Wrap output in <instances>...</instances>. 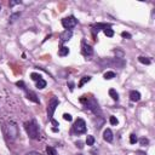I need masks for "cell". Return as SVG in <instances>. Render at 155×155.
<instances>
[{
  "label": "cell",
  "instance_id": "6da1fadb",
  "mask_svg": "<svg viewBox=\"0 0 155 155\" xmlns=\"http://www.w3.org/2000/svg\"><path fill=\"white\" fill-rule=\"evenodd\" d=\"M24 127H26V131H27L29 138L32 139H37L39 137V126L35 120H32V121H28V123L24 124Z\"/></svg>",
  "mask_w": 155,
  "mask_h": 155
},
{
  "label": "cell",
  "instance_id": "7a4b0ae2",
  "mask_svg": "<svg viewBox=\"0 0 155 155\" xmlns=\"http://www.w3.org/2000/svg\"><path fill=\"white\" fill-rule=\"evenodd\" d=\"M6 136L10 141H15L18 137V126L15 123H9L6 125Z\"/></svg>",
  "mask_w": 155,
  "mask_h": 155
},
{
  "label": "cell",
  "instance_id": "3957f363",
  "mask_svg": "<svg viewBox=\"0 0 155 155\" xmlns=\"http://www.w3.org/2000/svg\"><path fill=\"white\" fill-rule=\"evenodd\" d=\"M73 131L76 135H81V133L86 132V123H85V120H82L80 118L76 119L73 125Z\"/></svg>",
  "mask_w": 155,
  "mask_h": 155
},
{
  "label": "cell",
  "instance_id": "277c9868",
  "mask_svg": "<svg viewBox=\"0 0 155 155\" xmlns=\"http://www.w3.org/2000/svg\"><path fill=\"white\" fill-rule=\"evenodd\" d=\"M59 104V101L57 97H52L51 98V101L49 102V107H47V118L50 119V120H52V116H53V113H55L56 108L58 107Z\"/></svg>",
  "mask_w": 155,
  "mask_h": 155
},
{
  "label": "cell",
  "instance_id": "5b68a950",
  "mask_svg": "<svg viewBox=\"0 0 155 155\" xmlns=\"http://www.w3.org/2000/svg\"><path fill=\"white\" fill-rule=\"evenodd\" d=\"M78 24V19L74 16H69V17H64L62 19V26L65 28V30H70Z\"/></svg>",
  "mask_w": 155,
  "mask_h": 155
},
{
  "label": "cell",
  "instance_id": "8992f818",
  "mask_svg": "<svg viewBox=\"0 0 155 155\" xmlns=\"http://www.w3.org/2000/svg\"><path fill=\"white\" fill-rule=\"evenodd\" d=\"M81 53L85 57H88V56L93 55V49L88 44H86V41H82L81 42Z\"/></svg>",
  "mask_w": 155,
  "mask_h": 155
},
{
  "label": "cell",
  "instance_id": "52a82bcc",
  "mask_svg": "<svg viewBox=\"0 0 155 155\" xmlns=\"http://www.w3.org/2000/svg\"><path fill=\"white\" fill-rule=\"evenodd\" d=\"M73 37V33H72V30H64L62 34H61V41L62 42H64V41H68L70 40V38Z\"/></svg>",
  "mask_w": 155,
  "mask_h": 155
},
{
  "label": "cell",
  "instance_id": "ba28073f",
  "mask_svg": "<svg viewBox=\"0 0 155 155\" xmlns=\"http://www.w3.org/2000/svg\"><path fill=\"white\" fill-rule=\"evenodd\" d=\"M103 138H104V141H107V142H113L114 136H113V132H112L110 128H107L104 132H103Z\"/></svg>",
  "mask_w": 155,
  "mask_h": 155
},
{
  "label": "cell",
  "instance_id": "9c48e42d",
  "mask_svg": "<svg viewBox=\"0 0 155 155\" xmlns=\"http://www.w3.org/2000/svg\"><path fill=\"white\" fill-rule=\"evenodd\" d=\"M130 99L132 101V102H138V101L141 99V93L136 90H132V91L130 92Z\"/></svg>",
  "mask_w": 155,
  "mask_h": 155
},
{
  "label": "cell",
  "instance_id": "30bf717a",
  "mask_svg": "<svg viewBox=\"0 0 155 155\" xmlns=\"http://www.w3.org/2000/svg\"><path fill=\"white\" fill-rule=\"evenodd\" d=\"M26 91H27V90H26ZM27 98L29 101L34 102V103H40V101H39L38 96L34 93V92H32V91H27Z\"/></svg>",
  "mask_w": 155,
  "mask_h": 155
},
{
  "label": "cell",
  "instance_id": "8fae6325",
  "mask_svg": "<svg viewBox=\"0 0 155 155\" xmlns=\"http://www.w3.org/2000/svg\"><path fill=\"white\" fill-rule=\"evenodd\" d=\"M68 53H69V49L67 46H62V47L58 50V55L61 56V57H64V56H67Z\"/></svg>",
  "mask_w": 155,
  "mask_h": 155
},
{
  "label": "cell",
  "instance_id": "7c38bea8",
  "mask_svg": "<svg viewBox=\"0 0 155 155\" xmlns=\"http://www.w3.org/2000/svg\"><path fill=\"white\" fill-rule=\"evenodd\" d=\"M21 17V12H16V14H12L11 16H10V18H9V22L10 23H14L16 22L17 19Z\"/></svg>",
  "mask_w": 155,
  "mask_h": 155
},
{
  "label": "cell",
  "instance_id": "4fadbf2b",
  "mask_svg": "<svg viewBox=\"0 0 155 155\" xmlns=\"http://www.w3.org/2000/svg\"><path fill=\"white\" fill-rule=\"evenodd\" d=\"M90 80H91V76H88V75H87V76H84L81 80L79 81V85H78V87H82L85 84H86V82L90 81Z\"/></svg>",
  "mask_w": 155,
  "mask_h": 155
},
{
  "label": "cell",
  "instance_id": "5bb4252c",
  "mask_svg": "<svg viewBox=\"0 0 155 155\" xmlns=\"http://www.w3.org/2000/svg\"><path fill=\"white\" fill-rule=\"evenodd\" d=\"M138 61L141 62L142 64H147V65H149L151 63V61L148 57H144V56H141V57H138Z\"/></svg>",
  "mask_w": 155,
  "mask_h": 155
},
{
  "label": "cell",
  "instance_id": "9a60e30c",
  "mask_svg": "<svg viewBox=\"0 0 155 155\" xmlns=\"http://www.w3.org/2000/svg\"><path fill=\"white\" fill-rule=\"evenodd\" d=\"M109 96L112 97L114 101H119V93L115 91L114 88H110L109 90Z\"/></svg>",
  "mask_w": 155,
  "mask_h": 155
},
{
  "label": "cell",
  "instance_id": "2e32d148",
  "mask_svg": "<svg viewBox=\"0 0 155 155\" xmlns=\"http://www.w3.org/2000/svg\"><path fill=\"white\" fill-rule=\"evenodd\" d=\"M114 53L116 55V58H119V59H123L124 58V51L123 50H120V49H115L114 50Z\"/></svg>",
  "mask_w": 155,
  "mask_h": 155
},
{
  "label": "cell",
  "instance_id": "e0dca14e",
  "mask_svg": "<svg viewBox=\"0 0 155 155\" xmlns=\"http://www.w3.org/2000/svg\"><path fill=\"white\" fill-rule=\"evenodd\" d=\"M37 87L39 88V90H41V88H45V87H46V81L44 80V79H40L39 81H37Z\"/></svg>",
  "mask_w": 155,
  "mask_h": 155
},
{
  "label": "cell",
  "instance_id": "ac0fdd59",
  "mask_svg": "<svg viewBox=\"0 0 155 155\" xmlns=\"http://www.w3.org/2000/svg\"><path fill=\"white\" fill-rule=\"evenodd\" d=\"M86 144L87 146H93L95 144V137L93 136H87L86 137Z\"/></svg>",
  "mask_w": 155,
  "mask_h": 155
},
{
  "label": "cell",
  "instance_id": "d6986e66",
  "mask_svg": "<svg viewBox=\"0 0 155 155\" xmlns=\"http://www.w3.org/2000/svg\"><path fill=\"white\" fill-rule=\"evenodd\" d=\"M46 153H47V155H57V151H56V149L53 147H47L46 148Z\"/></svg>",
  "mask_w": 155,
  "mask_h": 155
},
{
  "label": "cell",
  "instance_id": "ffe728a7",
  "mask_svg": "<svg viewBox=\"0 0 155 155\" xmlns=\"http://www.w3.org/2000/svg\"><path fill=\"white\" fill-rule=\"evenodd\" d=\"M113 78H115L114 72H107V73H104V79H105V80H110V79H113Z\"/></svg>",
  "mask_w": 155,
  "mask_h": 155
},
{
  "label": "cell",
  "instance_id": "44dd1931",
  "mask_svg": "<svg viewBox=\"0 0 155 155\" xmlns=\"http://www.w3.org/2000/svg\"><path fill=\"white\" fill-rule=\"evenodd\" d=\"M103 32H104V34L107 35V37H109V38L114 37V30H113V29H110V28H107V29H104Z\"/></svg>",
  "mask_w": 155,
  "mask_h": 155
},
{
  "label": "cell",
  "instance_id": "7402d4cb",
  "mask_svg": "<svg viewBox=\"0 0 155 155\" xmlns=\"http://www.w3.org/2000/svg\"><path fill=\"white\" fill-rule=\"evenodd\" d=\"M30 78H32V80H34V81H39L41 79V75L39 73H32L30 74Z\"/></svg>",
  "mask_w": 155,
  "mask_h": 155
},
{
  "label": "cell",
  "instance_id": "603a6c76",
  "mask_svg": "<svg viewBox=\"0 0 155 155\" xmlns=\"http://www.w3.org/2000/svg\"><path fill=\"white\" fill-rule=\"evenodd\" d=\"M137 142H138V138H137V136L135 133H132V135L130 136V143H131V144H136Z\"/></svg>",
  "mask_w": 155,
  "mask_h": 155
},
{
  "label": "cell",
  "instance_id": "cb8c5ba5",
  "mask_svg": "<svg viewBox=\"0 0 155 155\" xmlns=\"http://www.w3.org/2000/svg\"><path fill=\"white\" fill-rule=\"evenodd\" d=\"M139 143H141V146L147 147L148 144H149V139H148V138H146V137H143V138H141V139H139Z\"/></svg>",
  "mask_w": 155,
  "mask_h": 155
},
{
  "label": "cell",
  "instance_id": "d4e9b609",
  "mask_svg": "<svg viewBox=\"0 0 155 155\" xmlns=\"http://www.w3.org/2000/svg\"><path fill=\"white\" fill-rule=\"evenodd\" d=\"M109 123L112 124L113 126H116V125L119 124V121H118V119L115 118V116H110V118H109Z\"/></svg>",
  "mask_w": 155,
  "mask_h": 155
},
{
  "label": "cell",
  "instance_id": "484cf974",
  "mask_svg": "<svg viewBox=\"0 0 155 155\" xmlns=\"http://www.w3.org/2000/svg\"><path fill=\"white\" fill-rule=\"evenodd\" d=\"M16 85H17L18 87H21L22 90H24V91L27 90V88H26V85H24V82H23L22 80H21V81H17V82H16Z\"/></svg>",
  "mask_w": 155,
  "mask_h": 155
},
{
  "label": "cell",
  "instance_id": "4316f807",
  "mask_svg": "<svg viewBox=\"0 0 155 155\" xmlns=\"http://www.w3.org/2000/svg\"><path fill=\"white\" fill-rule=\"evenodd\" d=\"M63 119L67 120V121H72V120H73V116L70 114H68V113H65V114H63Z\"/></svg>",
  "mask_w": 155,
  "mask_h": 155
},
{
  "label": "cell",
  "instance_id": "83f0119b",
  "mask_svg": "<svg viewBox=\"0 0 155 155\" xmlns=\"http://www.w3.org/2000/svg\"><path fill=\"white\" fill-rule=\"evenodd\" d=\"M121 37L125 38V39H131V34L127 33V32H123L121 33Z\"/></svg>",
  "mask_w": 155,
  "mask_h": 155
},
{
  "label": "cell",
  "instance_id": "f1b7e54d",
  "mask_svg": "<svg viewBox=\"0 0 155 155\" xmlns=\"http://www.w3.org/2000/svg\"><path fill=\"white\" fill-rule=\"evenodd\" d=\"M22 1L21 0H17V1H10V6L12 7V6H15V5H18V4H21Z\"/></svg>",
  "mask_w": 155,
  "mask_h": 155
},
{
  "label": "cell",
  "instance_id": "f546056e",
  "mask_svg": "<svg viewBox=\"0 0 155 155\" xmlns=\"http://www.w3.org/2000/svg\"><path fill=\"white\" fill-rule=\"evenodd\" d=\"M26 155H42V154L39 153V151H29V153H27Z\"/></svg>",
  "mask_w": 155,
  "mask_h": 155
},
{
  "label": "cell",
  "instance_id": "4dcf8cb0",
  "mask_svg": "<svg viewBox=\"0 0 155 155\" xmlns=\"http://www.w3.org/2000/svg\"><path fill=\"white\" fill-rule=\"evenodd\" d=\"M76 147H78V148H80V149H82V148H84V143L80 142V141H78L76 142Z\"/></svg>",
  "mask_w": 155,
  "mask_h": 155
},
{
  "label": "cell",
  "instance_id": "1f68e13d",
  "mask_svg": "<svg viewBox=\"0 0 155 155\" xmlns=\"http://www.w3.org/2000/svg\"><path fill=\"white\" fill-rule=\"evenodd\" d=\"M68 85H69V90H70V91H73V90H74V82L73 81H69Z\"/></svg>",
  "mask_w": 155,
  "mask_h": 155
},
{
  "label": "cell",
  "instance_id": "d6a6232c",
  "mask_svg": "<svg viewBox=\"0 0 155 155\" xmlns=\"http://www.w3.org/2000/svg\"><path fill=\"white\" fill-rule=\"evenodd\" d=\"M50 121H51V124H52L53 126H59V125H58V123H57L56 120H53V119H52V120H50Z\"/></svg>",
  "mask_w": 155,
  "mask_h": 155
},
{
  "label": "cell",
  "instance_id": "836d02e7",
  "mask_svg": "<svg viewBox=\"0 0 155 155\" xmlns=\"http://www.w3.org/2000/svg\"><path fill=\"white\" fill-rule=\"evenodd\" d=\"M52 131H53V132H58V128H57V127H52Z\"/></svg>",
  "mask_w": 155,
  "mask_h": 155
},
{
  "label": "cell",
  "instance_id": "e575fe53",
  "mask_svg": "<svg viewBox=\"0 0 155 155\" xmlns=\"http://www.w3.org/2000/svg\"><path fill=\"white\" fill-rule=\"evenodd\" d=\"M76 155H82V154H76Z\"/></svg>",
  "mask_w": 155,
  "mask_h": 155
}]
</instances>
